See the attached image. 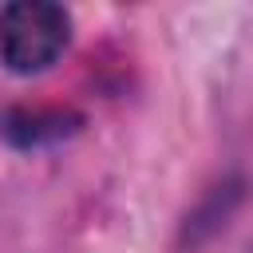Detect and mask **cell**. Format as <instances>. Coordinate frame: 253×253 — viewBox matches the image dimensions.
I'll return each mask as SVG.
<instances>
[{
    "mask_svg": "<svg viewBox=\"0 0 253 253\" xmlns=\"http://www.w3.org/2000/svg\"><path fill=\"white\" fill-rule=\"evenodd\" d=\"M71 40V16L51 0H16L0 8V63L16 75L47 71Z\"/></svg>",
    "mask_w": 253,
    "mask_h": 253,
    "instance_id": "1",
    "label": "cell"
},
{
    "mask_svg": "<svg viewBox=\"0 0 253 253\" xmlns=\"http://www.w3.org/2000/svg\"><path fill=\"white\" fill-rule=\"evenodd\" d=\"M79 123L83 119L67 107H16L4 115L0 130L16 146H40V142H59V138L75 134Z\"/></svg>",
    "mask_w": 253,
    "mask_h": 253,
    "instance_id": "2",
    "label": "cell"
}]
</instances>
